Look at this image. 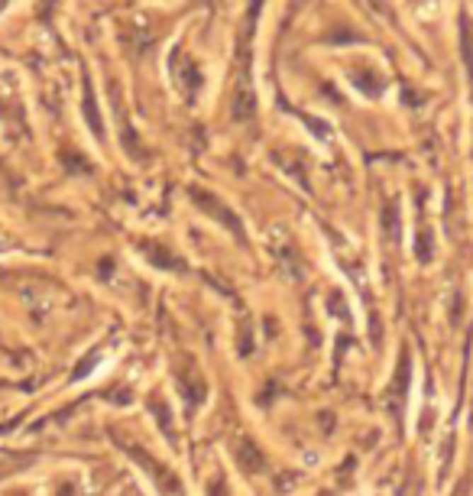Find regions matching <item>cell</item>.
<instances>
[{"label": "cell", "instance_id": "6da1fadb", "mask_svg": "<svg viewBox=\"0 0 473 496\" xmlns=\"http://www.w3.org/2000/svg\"><path fill=\"white\" fill-rule=\"evenodd\" d=\"M188 198L195 201L201 211H207V218L221 221L227 230H234V234H244V227H240V221H236L234 214H230V208L221 205V201L214 198V195H207V191H201V188H191V191H188Z\"/></svg>", "mask_w": 473, "mask_h": 496}, {"label": "cell", "instance_id": "7a4b0ae2", "mask_svg": "<svg viewBox=\"0 0 473 496\" xmlns=\"http://www.w3.org/2000/svg\"><path fill=\"white\" fill-rule=\"evenodd\" d=\"M236 461L244 464V470H250V473H260L263 470V458H260V451L253 448L250 441H244L240 448H236Z\"/></svg>", "mask_w": 473, "mask_h": 496}, {"label": "cell", "instance_id": "3957f363", "mask_svg": "<svg viewBox=\"0 0 473 496\" xmlns=\"http://www.w3.org/2000/svg\"><path fill=\"white\" fill-rule=\"evenodd\" d=\"M84 117H88V123H91V130L98 133H104V127H101V120H98V107H94V94H91V84L84 88Z\"/></svg>", "mask_w": 473, "mask_h": 496}]
</instances>
